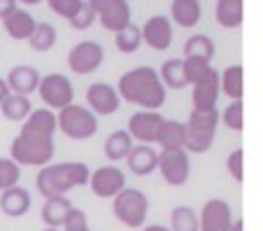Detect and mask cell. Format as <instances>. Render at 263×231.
<instances>
[{"instance_id": "cell-1", "label": "cell", "mask_w": 263, "mask_h": 231, "mask_svg": "<svg viewBox=\"0 0 263 231\" xmlns=\"http://www.w3.org/2000/svg\"><path fill=\"white\" fill-rule=\"evenodd\" d=\"M54 133H56V112L37 108L26 117L19 136L12 140L10 159L16 166L45 168L54 159Z\"/></svg>"}, {"instance_id": "cell-2", "label": "cell", "mask_w": 263, "mask_h": 231, "mask_svg": "<svg viewBox=\"0 0 263 231\" xmlns=\"http://www.w3.org/2000/svg\"><path fill=\"white\" fill-rule=\"evenodd\" d=\"M117 94H119L121 101L138 105L140 110H154V112H159L163 108L165 98H168V91L161 84L159 70L152 68V65H138V68L126 70L119 77Z\"/></svg>"}, {"instance_id": "cell-3", "label": "cell", "mask_w": 263, "mask_h": 231, "mask_svg": "<svg viewBox=\"0 0 263 231\" xmlns=\"http://www.w3.org/2000/svg\"><path fill=\"white\" fill-rule=\"evenodd\" d=\"M89 175H91V171L84 161L49 164V166L40 168V173L35 177V187H37V191H40L45 199L68 196V191L89 185Z\"/></svg>"}, {"instance_id": "cell-4", "label": "cell", "mask_w": 263, "mask_h": 231, "mask_svg": "<svg viewBox=\"0 0 263 231\" xmlns=\"http://www.w3.org/2000/svg\"><path fill=\"white\" fill-rule=\"evenodd\" d=\"M219 129V110L196 112L191 110L189 119L184 121V150L189 154H205L214 145Z\"/></svg>"}, {"instance_id": "cell-5", "label": "cell", "mask_w": 263, "mask_h": 231, "mask_svg": "<svg viewBox=\"0 0 263 231\" xmlns=\"http://www.w3.org/2000/svg\"><path fill=\"white\" fill-rule=\"evenodd\" d=\"M56 131H61L70 140H89L98 133V117L86 105H72L56 112Z\"/></svg>"}, {"instance_id": "cell-6", "label": "cell", "mask_w": 263, "mask_h": 231, "mask_svg": "<svg viewBox=\"0 0 263 231\" xmlns=\"http://www.w3.org/2000/svg\"><path fill=\"white\" fill-rule=\"evenodd\" d=\"M112 212L121 224L130 226V229H142L149 215V199L144 196V191L126 187L112 199Z\"/></svg>"}, {"instance_id": "cell-7", "label": "cell", "mask_w": 263, "mask_h": 231, "mask_svg": "<svg viewBox=\"0 0 263 231\" xmlns=\"http://www.w3.org/2000/svg\"><path fill=\"white\" fill-rule=\"evenodd\" d=\"M37 94H40L45 108L51 112H61L63 108L74 103V86L63 73H47V75H42Z\"/></svg>"}, {"instance_id": "cell-8", "label": "cell", "mask_w": 263, "mask_h": 231, "mask_svg": "<svg viewBox=\"0 0 263 231\" xmlns=\"http://www.w3.org/2000/svg\"><path fill=\"white\" fill-rule=\"evenodd\" d=\"M159 168L161 177L170 187H182L191 177V154L186 150H165L159 152Z\"/></svg>"}, {"instance_id": "cell-9", "label": "cell", "mask_w": 263, "mask_h": 231, "mask_svg": "<svg viewBox=\"0 0 263 231\" xmlns=\"http://www.w3.org/2000/svg\"><path fill=\"white\" fill-rule=\"evenodd\" d=\"M103 61H105V49L96 40L77 42L68 51V68L74 75H93L103 65Z\"/></svg>"}, {"instance_id": "cell-10", "label": "cell", "mask_w": 263, "mask_h": 231, "mask_svg": "<svg viewBox=\"0 0 263 231\" xmlns=\"http://www.w3.org/2000/svg\"><path fill=\"white\" fill-rule=\"evenodd\" d=\"M96 21L109 33H119L130 24V5L126 0H91Z\"/></svg>"}, {"instance_id": "cell-11", "label": "cell", "mask_w": 263, "mask_h": 231, "mask_svg": "<svg viewBox=\"0 0 263 231\" xmlns=\"http://www.w3.org/2000/svg\"><path fill=\"white\" fill-rule=\"evenodd\" d=\"M198 231H233V210L223 199H210L198 212Z\"/></svg>"}, {"instance_id": "cell-12", "label": "cell", "mask_w": 263, "mask_h": 231, "mask_svg": "<svg viewBox=\"0 0 263 231\" xmlns=\"http://www.w3.org/2000/svg\"><path fill=\"white\" fill-rule=\"evenodd\" d=\"M86 108H89L96 117L115 115L121 108V98H119V94H117V86L107 84V82H93V84L86 89Z\"/></svg>"}, {"instance_id": "cell-13", "label": "cell", "mask_w": 263, "mask_h": 231, "mask_svg": "<svg viewBox=\"0 0 263 231\" xmlns=\"http://www.w3.org/2000/svg\"><path fill=\"white\" fill-rule=\"evenodd\" d=\"M89 187L98 199H115L119 191L126 189V175L117 166H100L91 171Z\"/></svg>"}, {"instance_id": "cell-14", "label": "cell", "mask_w": 263, "mask_h": 231, "mask_svg": "<svg viewBox=\"0 0 263 231\" xmlns=\"http://www.w3.org/2000/svg\"><path fill=\"white\" fill-rule=\"evenodd\" d=\"M165 117L161 112H154V110H138L135 115H130L128 119V136L133 138V143L138 140V145H154L156 143V131H159L161 121Z\"/></svg>"}, {"instance_id": "cell-15", "label": "cell", "mask_w": 263, "mask_h": 231, "mask_svg": "<svg viewBox=\"0 0 263 231\" xmlns=\"http://www.w3.org/2000/svg\"><path fill=\"white\" fill-rule=\"evenodd\" d=\"M140 35H142V45H147L149 49L165 51L173 45V24L165 14H154L142 24Z\"/></svg>"}, {"instance_id": "cell-16", "label": "cell", "mask_w": 263, "mask_h": 231, "mask_svg": "<svg viewBox=\"0 0 263 231\" xmlns=\"http://www.w3.org/2000/svg\"><path fill=\"white\" fill-rule=\"evenodd\" d=\"M3 80H5L10 94L26 96V98H28L30 94H35V91H37L42 75H40V70H37L35 65L19 63V65H14V68L7 73V77H3Z\"/></svg>"}, {"instance_id": "cell-17", "label": "cell", "mask_w": 263, "mask_h": 231, "mask_svg": "<svg viewBox=\"0 0 263 231\" xmlns=\"http://www.w3.org/2000/svg\"><path fill=\"white\" fill-rule=\"evenodd\" d=\"M219 73L212 68L208 77L198 84H194V94H191V103H194L196 112H212L217 110L219 103Z\"/></svg>"}, {"instance_id": "cell-18", "label": "cell", "mask_w": 263, "mask_h": 231, "mask_svg": "<svg viewBox=\"0 0 263 231\" xmlns=\"http://www.w3.org/2000/svg\"><path fill=\"white\" fill-rule=\"evenodd\" d=\"M156 164H159V152L152 145H133L130 154L126 156V166L133 175L138 177H147L156 171Z\"/></svg>"}, {"instance_id": "cell-19", "label": "cell", "mask_w": 263, "mask_h": 231, "mask_svg": "<svg viewBox=\"0 0 263 231\" xmlns=\"http://www.w3.org/2000/svg\"><path fill=\"white\" fill-rule=\"evenodd\" d=\"M203 16V5L198 0H173L170 3V24H177L179 28H194Z\"/></svg>"}, {"instance_id": "cell-20", "label": "cell", "mask_w": 263, "mask_h": 231, "mask_svg": "<svg viewBox=\"0 0 263 231\" xmlns=\"http://www.w3.org/2000/svg\"><path fill=\"white\" fill-rule=\"evenodd\" d=\"M30 194L28 189H24V187H10V189H5L3 194H0V210L5 212L7 217H12V220H19V217H24L26 212H28L30 208Z\"/></svg>"}, {"instance_id": "cell-21", "label": "cell", "mask_w": 263, "mask_h": 231, "mask_svg": "<svg viewBox=\"0 0 263 231\" xmlns=\"http://www.w3.org/2000/svg\"><path fill=\"white\" fill-rule=\"evenodd\" d=\"M35 24H37V21H35L33 14H30L28 10H24V7H16V10L12 12L7 19H3L5 33L12 38V40H16V42L28 40V38L33 35Z\"/></svg>"}, {"instance_id": "cell-22", "label": "cell", "mask_w": 263, "mask_h": 231, "mask_svg": "<svg viewBox=\"0 0 263 231\" xmlns=\"http://www.w3.org/2000/svg\"><path fill=\"white\" fill-rule=\"evenodd\" d=\"M219 91L226 94L231 101H242V91H245V70L240 63L226 65L219 73Z\"/></svg>"}, {"instance_id": "cell-23", "label": "cell", "mask_w": 263, "mask_h": 231, "mask_svg": "<svg viewBox=\"0 0 263 231\" xmlns=\"http://www.w3.org/2000/svg\"><path fill=\"white\" fill-rule=\"evenodd\" d=\"M70 210H72V201L68 196H54V199H45L40 217L49 229H61V224L65 222Z\"/></svg>"}, {"instance_id": "cell-24", "label": "cell", "mask_w": 263, "mask_h": 231, "mask_svg": "<svg viewBox=\"0 0 263 231\" xmlns=\"http://www.w3.org/2000/svg\"><path fill=\"white\" fill-rule=\"evenodd\" d=\"M156 145L161 152L165 150H184V121L163 119L156 131Z\"/></svg>"}, {"instance_id": "cell-25", "label": "cell", "mask_w": 263, "mask_h": 231, "mask_svg": "<svg viewBox=\"0 0 263 231\" xmlns=\"http://www.w3.org/2000/svg\"><path fill=\"white\" fill-rule=\"evenodd\" d=\"M133 138L128 136V131L126 129H117V131H112L107 138H105V145H103V150H105V156H107L109 161H124L126 156L130 154V150H133Z\"/></svg>"}, {"instance_id": "cell-26", "label": "cell", "mask_w": 263, "mask_h": 231, "mask_svg": "<svg viewBox=\"0 0 263 231\" xmlns=\"http://www.w3.org/2000/svg\"><path fill=\"white\" fill-rule=\"evenodd\" d=\"M214 16H217V24L223 28H240L245 16L242 0H219L214 5Z\"/></svg>"}, {"instance_id": "cell-27", "label": "cell", "mask_w": 263, "mask_h": 231, "mask_svg": "<svg viewBox=\"0 0 263 231\" xmlns=\"http://www.w3.org/2000/svg\"><path fill=\"white\" fill-rule=\"evenodd\" d=\"M214 51H217L214 49V40L210 35H205V33H196V35H191L184 42V59H200L212 63Z\"/></svg>"}, {"instance_id": "cell-28", "label": "cell", "mask_w": 263, "mask_h": 231, "mask_svg": "<svg viewBox=\"0 0 263 231\" xmlns=\"http://www.w3.org/2000/svg\"><path fill=\"white\" fill-rule=\"evenodd\" d=\"M159 77H161V84L168 89H175V91H182L186 89V77H184V65H182V59H168L159 70Z\"/></svg>"}, {"instance_id": "cell-29", "label": "cell", "mask_w": 263, "mask_h": 231, "mask_svg": "<svg viewBox=\"0 0 263 231\" xmlns=\"http://www.w3.org/2000/svg\"><path fill=\"white\" fill-rule=\"evenodd\" d=\"M0 112L7 121H26V117L33 112V105H30V98H26V96L10 94L0 103Z\"/></svg>"}, {"instance_id": "cell-30", "label": "cell", "mask_w": 263, "mask_h": 231, "mask_svg": "<svg viewBox=\"0 0 263 231\" xmlns=\"http://www.w3.org/2000/svg\"><path fill=\"white\" fill-rule=\"evenodd\" d=\"M56 40H59V33H56L54 26L47 24V21H37L33 28V35L28 38V47L33 51H49L54 49Z\"/></svg>"}, {"instance_id": "cell-31", "label": "cell", "mask_w": 263, "mask_h": 231, "mask_svg": "<svg viewBox=\"0 0 263 231\" xmlns=\"http://www.w3.org/2000/svg\"><path fill=\"white\" fill-rule=\"evenodd\" d=\"M170 231H198V215L191 206H175L170 212Z\"/></svg>"}, {"instance_id": "cell-32", "label": "cell", "mask_w": 263, "mask_h": 231, "mask_svg": "<svg viewBox=\"0 0 263 231\" xmlns=\"http://www.w3.org/2000/svg\"><path fill=\"white\" fill-rule=\"evenodd\" d=\"M142 45V35H140V26L128 24L124 30L115 33V47L121 51V54H133V51L140 49Z\"/></svg>"}, {"instance_id": "cell-33", "label": "cell", "mask_w": 263, "mask_h": 231, "mask_svg": "<svg viewBox=\"0 0 263 231\" xmlns=\"http://www.w3.org/2000/svg\"><path fill=\"white\" fill-rule=\"evenodd\" d=\"M182 65H184V77H186V84L189 86L203 82L212 73V63L200 61V59H182Z\"/></svg>"}, {"instance_id": "cell-34", "label": "cell", "mask_w": 263, "mask_h": 231, "mask_svg": "<svg viewBox=\"0 0 263 231\" xmlns=\"http://www.w3.org/2000/svg\"><path fill=\"white\" fill-rule=\"evenodd\" d=\"M219 124H223L231 131H242L245 126V110H242V101H231L226 105V110L219 115Z\"/></svg>"}, {"instance_id": "cell-35", "label": "cell", "mask_w": 263, "mask_h": 231, "mask_svg": "<svg viewBox=\"0 0 263 231\" xmlns=\"http://www.w3.org/2000/svg\"><path fill=\"white\" fill-rule=\"evenodd\" d=\"M19 177H21V168L10 156H0V194L10 189V187L19 185Z\"/></svg>"}, {"instance_id": "cell-36", "label": "cell", "mask_w": 263, "mask_h": 231, "mask_svg": "<svg viewBox=\"0 0 263 231\" xmlns=\"http://www.w3.org/2000/svg\"><path fill=\"white\" fill-rule=\"evenodd\" d=\"M96 24V12L91 7V0H82V7L77 10V14L70 19V28L72 30H89Z\"/></svg>"}, {"instance_id": "cell-37", "label": "cell", "mask_w": 263, "mask_h": 231, "mask_svg": "<svg viewBox=\"0 0 263 231\" xmlns=\"http://www.w3.org/2000/svg\"><path fill=\"white\" fill-rule=\"evenodd\" d=\"M226 171L233 177L235 182H242V173H245V152L242 147H235L233 152H229L226 156Z\"/></svg>"}, {"instance_id": "cell-38", "label": "cell", "mask_w": 263, "mask_h": 231, "mask_svg": "<svg viewBox=\"0 0 263 231\" xmlns=\"http://www.w3.org/2000/svg\"><path fill=\"white\" fill-rule=\"evenodd\" d=\"M61 231H91L89 229V217H86V212L72 206V210L68 212L65 222L61 224Z\"/></svg>"}, {"instance_id": "cell-39", "label": "cell", "mask_w": 263, "mask_h": 231, "mask_svg": "<svg viewBox=\"0 0 263 231\" xmlns=\"http://www.w3.org/2000/svg\"><path fill=\"white\" fill-rule=\"evenodd\" d=\"M47 5H49V10L54 12V14L70 21L77 14V10L82 7V0H47Z\"/></svg>"}, {"instance_id": "cell-40", "label": "cell", "mask_w": 263, "mask_h": 231, "mask_svg": "<svg viewBox=\"0 0 263 231\" xmlns=\"http://www.w3.org/2000/svg\"><path fill=\"white\" fill-rule=\"evenodd\" d=\"M19 7V0H0V19H7Z\"/></svg>"}, {"instance_id": "cell-41", "label": "cell", "mask_w": 263, "mask_h": 231, "mask_svg": "<svg viewBox=\"0 0 263 231\" xmlns=\"http://www.w3.org/2000/svg\"><path fill=\"white\" fill-rule=\"evenodd\" d=\"M7 96H10V89H7V84H5V80L0 77V103L5 101Z\"/></svg>"}, {"instance_id": "cell-42", "label": "cell", "mask_w": 263, "mask_h": 231, "mask_svg": "<svg viewBox=\"0 0 263 231\" xmlns=\"http://www.w3.org/2000/svg\"><path fill=\"white\" fill-rule=\"evenodd\" d=\"M142 231H170L168 226H163V224H149V226H144Z\"/></svg>"}, {"instance_id": "cell-43", "label": "cell", "mask_w": 263, "mask_h": 231, "mask_svg": "<svg viewBox=\"0 0 263 231\" xmlns=\"http://www.w3.org/2000/svg\"><path fill=\"white\" fill-rule=\"evenodd\" d=\"M233 231H242V220H233Z\"/></svg>"}, {"instance_id": "cell-44", "label": "cell", "mask_w": 263, "mask_h": 231, "mask_svg": "<svg viewBox=\"0 0 263 231\" xmlns=\"http://www.w3.org/2000/svg\"><path fill=\"white\" fill-rule=\"evenodd\" d=\"M42 231H61V229H49V226H47V229H42Z\"/></svg>"}]
</instances>
